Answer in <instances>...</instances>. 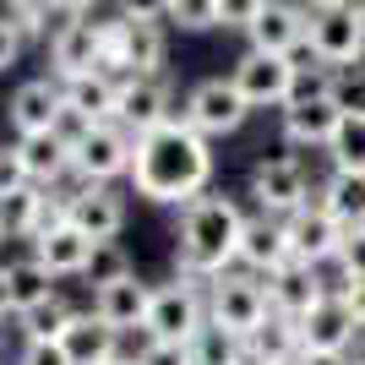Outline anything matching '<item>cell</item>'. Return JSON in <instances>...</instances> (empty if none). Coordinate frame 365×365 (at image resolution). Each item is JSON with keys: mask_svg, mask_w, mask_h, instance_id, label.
<instances>
[{"mask_svg": "<svg viewBox=\"0 0 365 365\" xmlns=\"http://www.w3.org/2000/svg\"><path fill=\"white\" fill-rule=\"evenodd\" d=\"M344 365H365V344H360V349H354V354H349Z\"/></svg>", "mask_w": 365, "mask_h": 365, "instance_id": "obj_50", "label": "cell"}, {"mask_svg": "<svg viewBox=\"0 0 365 365\" xmlns=\"http://www.w3.org/2000/svg\"><path fill=\"white\" fill-rule=\"evenodd\" d=\"M344 278H365V229H349V240L333 262V284H344Z\"/></svg>", "mask_w": 365, "mask_h": 365, "instance_id": "obj_35", "label": "cell"}, {"mask_svg": "<svg viewBox=\"0 0 365 365\" xmlns=\"http://www.w3.org/2000/svg\"><path fill=\"white\" fill-rule=\"evenodd\" d=\"M333 104L344 109V115H365V66L333 71Z\"/></svg>", "mask_w": 365, "mask_h": 365, "instance_id": "obj_34", "label": "cell"}, {"mask_svg": "<svg viewBox=\"0 0 365 365\" xmlns=\"http://www.w3.org/2000/svg\"><path fill=\"white\" fill-rule=\"evenodd\" d=\"M71 317H76V305L55 289L49 300H38L33 311H22V317H16V327H22V338H61Z\"/></svg>", "mask_w": 365, "mask_h": 365, "instance_id": "obj_29", "label": "cell"}, {"mask_svg": "<svg viewBox=\"0 0 365 365\" xmlns=\"http://www.w3.org/2000/svg\"><path fill=\"white\" fill-rule=\"evenodd\" d=\"M311 49L327 71H344V66H365V28L360 16L349 11H322L311 16Z\"/></svg>", "mask_w": 365, "mask_h": 365, "instance_id": "obj_19", "label": "cell"}, {"mask_svg": "<svg viewBox=\"0 0 365 365\" xmlns=\"http://www.w3.org/2000/svg\"><path fill=\"white\" fill-rule=\"evenodd\" d=\"M6 267V289H11V311L22 317V311H33L38 300H49V294L61 289V278L49 273V267H38L33 257H16V262H0ZM11 317V322H16Z\"/></svg>", "mask_w": 365, "mask_h": 365, "instance_id": "obj_28", "label": "cell"}, {"mask_svg": "<svg viewBox=\"0 0 365 365\" xmlns=\"http://www.w3.org/2000/svg\"><path fill=\"white\" fill-rule=\"evenodd\" d=\"M262 6H267V0H218V28L245 33V28L262 16Z\"/></svg>", "mask_w": 365, "mask_h": 365, "instance_id": "obj_39", "label": "cell"}, {"mask_svg": "<svg viewBox=\"0 0 365 365\" xmlns=\"http://www.w3.org/2000/svg\"><path fill=\"white\" fill-rule=\"evenodd\" d=\"M125 273H137V267H131V251H125L120 240H104V245H93L82 284H88V289H104V284H115V278H125Z\"/></svg>", "mask_w": 365, "mask_h": 365, "instance_id": "obj_31", "label": "cell"}, {"mask_svg": "<svg viewBox=\"0 0 365 365\" xmlns=\"http://www.w3.org/2000/svg\"><path fill=\"white\" fill-rule=\"evenodd\" d=\"M284 240H289V262H305V267H317V273H333V262H338V251H344V240H349V229L322 213V202H311V207H300V213L284 218Z\"/></svg>", "mask_w": 365, "mask_h": 365, "instance_id": "obj_11", "label": "cell"}, {"mask_svg": "<svg viewBox=\"0 0 365 365\" xmlns=\"http://www.w3.org/2000/svg\"><path fill=\"white\" fill-rule=\"evenodd\" d=\"M0 240H6V235H0Z\"/></svg>", "mask_w": 365, "mask_h": 365, "instance_id": "obj_52", "label": "cell"}, {"mask_svg": "<svg viewBox=\"0 0 365 365\" xmlns=\"http://www.w3.org/2000/svg\"><path fill=\"white\" fill-rule=\"evenodd\" d=\"M338 120H344V109L333 104V93H322V98H289V104L278 109V137L294 153H327Z\"/></svg>", "mask_w": 365, "mask_h": 365, "instance_id": "obj_14", "label": "cell"}, {"mask_svg": "<svg viewBox=\"0 0 365 365\" xmlns=\"http://www.w3.org/2000/svg\"><path fill=\"white\" fill-rule=\"evenodd\" d=\"M294 61L289 55H262V49H245L240 61L229 66V82L240 88V98L251 109H284L294 98Z\"/></svg>", "mask_w": 365, "mask_h": 365, "instance_id": "obj_10", "label": "cell"}, {"mask_svg": "<svg viewBox=\"0 0 365 365\" xmlns=\"http://www.w3.org/2000/svg\"><path fill=\"white\" fill-rule=\"evenodd\" d=\"M245 197H251L257 213L289 218V213H300V207L317 202V180H311V169L300 164V153H273V158H257V164H251Z\"/></svg>", "mask_w": 365, "mask_h": 365, "instance_id": "obj_5", "label": "cell"}, {"mask_svg": "<svg viewBox=\"0 0 365 365\" xmlns=\"http://www.w3.org/2000/svg\"><path fill=\"white\" fill-rule=\"evenodd\" d=\"M131 354H137V365H197L191 344H153V338H142Z\"/></svg>", "mask_w": 365, "mask_h": 365, "instance_id": "obj_37", "label": "cell"}, {"mask_svg": "<svg viewBox=\"0 0 365 365\" xmlns=\"http://www.w3.org/2000/svg\"><path fill=\"white\" fill-rule=\"evenodd\" d=\"M98 49H104L109 76H158L169 55L164 22H131V16H104L98 22Z\"/></svg>", "mask_w": 365, "mask_h": 365, "instance_id": "obj_3", "label": "cell"}, {"mask_svg": "<svg viewBox=\"0 0 365 365\" xmlns=\"http://www.w3.org/2000/svg\"><path fill=\"white\" fill-rule=\"evenodd\" d=\"M61 109H66L61 82H55V76H33V82H22V88L6 98V120H11L16 137H38V131H55Z\"/></svg>", "mask_w": 365, "mask_h": 365, "instance_id": "obj_20", "label": "cell"}, {"mask_svg": "<svg viewBox=\"0 0 365 365\" xmlns=\"http://www.w3.org/2000/svg\"><path fill=\"white\" fill-rule=\"evenodd\" d=\"M180 120L191 125V131H202L207 142H218V137H235V131L251 120V104L240 98V88H235L229 76H202L197 88L185 93Z\"/></svg>", "mask_w": 365, "mask_h": 365, "instance_id": "obj_8", "label": "cell"}, {"mask_svg": "<svg viewBox=\"0 0 365 365\" xmlns=\"http://www.w3.org/2000/svg\"><path fill=\"white\" fill-rule=\"evenodd\" d=\"M148 305H153V284H148V278H137V273H125V278H115V284H104V289H93L88 311L104 322V327H115L120 338H131V333L142 338Z\"/></svg>", "mask_w": 365, "mask_h": 365, "instance_id": "obj_18", "label": "cell"}, {"mask_svg": "<svg viewBox=\"0 0 365 365\" xmlns=\"http://www.w3.org/2000/svg\"><path fill=\"white\" fill-rule=\"evenodd\" d=\"M61 93H66V109H71V115H82L88 125H104V120H115L120 76L88 71V76H71V82H61Z\"/></svg>", "mask_w": 365, "mask_h": 365, "instance_id": "obj_26", "label": "cell"}, {"mask_svg": "<svg viewBox=\"0 0 365 365\" xmlns=\"http://www.w3.org/2000/svg\"><path fill=\"white\" fill-rule=\"evenodd\" d=\"M300 322L289 317H273L267 311V322H262L251 338H240V360L245 365H294L300 360Z\"/></svg>", "mask_w": 365, "mask_h": 365, "instance_id": "obj_24", "label": "cell"}, {"mask_svg": "<svg viewBox=\"0 0 365 365\" xmlns=\"http://www.w3.org/2000/svg\"><path fill=\"white\" fill-rule=\"evenodd\" d=\"M322 213L338 218L344 229H365V175L354 169H327V180H317Z\"/></svg>", "mask_w": 365, "mask_h": 365, "instance_id": "obj_27", "label": "cell"}, {"mask_svg": "<svg viewBox=\"0 0 365 365\" xmlns=\"http://www.w3.org/2000/svg\"><path fill=\"white\" fill-rule=\"evenodd\" d=\"M262 289H267V311H273V317L300 322L322 294L333 289V273H317V267H305V262H284L278 273L262 278Z\"/></svg>", "mask_w": 365, "mask_h": 365, "instance_id": "obj_17", "label": "cell"}, {"mask_svg": "<svg viewBox=\"0 0 365 365\" xmlns=\"http://www.w3.org/2000/svg\"><path fill=\"white\" fill-rule=\"evenodd\" d=\"M240 365H245V360H240Z\"/></svg>", "mask_w": 365, "mask_h": 365, "instance_id": "obj_53", "label": "cell"}, {"mask_svg": "<svg viewBox=\"0 0 365 365\" xmlns=\"http://www.w3.org/2000/svg\"><path fill=\"white\" fill-rule=\"evenodd\" d=\"M191 360L197 365H240V338H229L224 327H202L197 338H191Z\"/></svg>", "mask_w": 365, "mask_h": 365, "instance_id": "obj_32", "label": "cell"}, {"mask_svg": "<svg viewBox=\"0 0 365 365\" xmlns=\"http://www.w3.org/2000/svg\"><path fill=\"white\" fill-rule=\"evenodd\" d=\"M49 71H55V82H71V76L104 71L98 22H88V16H66L61 28L49 33Z\"/></svg>", "mask_w": 365, "mask_h": 365, "instance_id": "obj_15", "label": "cell"}, {"mask_svg": "<svg viewBox=\"0 0 365 365\" xmlns=\"http://www.w3.org/2000/svg\"><path fill=\"white\" fill-rule=\"evenodd\" d=\"M354 16H360V28H365V0H354Z\"/></svg>", "mask_w": 365, "mask_h": 365, "instance_id": "obj_51", "label": "cell"}, {"mask_svg": "<svg viewBox=\"0 0 365 365\" xmlns=\"http://www.w3.org/2000/svg\"><path fill=\"white\" fill-rule=\"evenodd\" d=\"M207 322L224 327L229 338H251L267 322V289H262L257 273H245V267H229L207 284Z\"/></svg>", "mask_w": 365, "mask_h": 365, "instance_id": "obj_6", "label": "cell"}, {"mask_svg": "<svg viewBox=\"0 0 365 365\" xmlns=\"http://www.w3.org/2000/svg\"><path fill=\"white\" fill-rule=\"evenodd\" d=\"M289 262V240H284V218H267V213H245V235H240V262L235 267H245V273H278Z\"/></svg>", "mask_w": 365, "mask_h": 365, "instance_id": "obj_21", "label": "cell"}, {"mask_svg": "<svg viewBox=\"0 0 365 365\" xmlns=\"http://www.w3.org/2000/svg\"><path fill=\"white\" fill-rule=\"evenodd\" d=\"M131 158H137V137L120 120L88 125V137L71 148V175L82 185H115L131 180Z\"/></svg>", "mask_w": 365, "mask_h": 365, "instance_id": "obj_7", "label": "cell"}, {"mask_svg": "<svg viewBox=\"0 0 365 365\" xmlns=\"http://www.w3.org/2000/svg\"><path fill=\"white\" fill-rule=\"evenodd\" d=\"M61 197H71V207H66V218H71L82 235H88L93 245L104 240H120L125 235V197L115 191V185H82L71 175L66 185H55Z\"/></svg>", "mask_w": 365, "mask_h": 365, "instance_id": "obj_12", "label": "cell"}, {"mask_svg": "<svg viewBox=\"0 0 365 365\" xmlns=\"http://www.w3.org/2000/svg\"><path fill=\"white\" fill-rule=\"evenodd\" d=\"M305 38H311V11L300 0H267L262 16L245 28V49H262V55H294Z\"/></svg>", "mask_w": 365, "mask_h": 365, "instance_id": "obj_16", "label": "cell"}, {"mask_svg": "<svg viewBox=\"0 0 365 365\" xmlns=\"http://www.w3.org/2000/svg\"><path fill=\"white\" fill-rule=\"evenodd\" d=\"M0 6H6V11H22V6H33V0H0Z\"/></svg>", "mask_w": 365, "mask_h": 365, "instance_id": "obj_49", "label": "cell"}, {"mask_svg": "<svg viewBox=\"0 0 365 365\" xmlns=\"http://www.w3.org/2000/svg\"><path fill=\"white\" fill-rule=\"evenodd\" d=\"M213 142L191 131V125L175 115L158 131L137 137V158H131V191L153 207H185L197 202L202 191H213Z\"/></svg>", "mask_w": 365, "mask_h": 365, "instance_id": "obj_1", "label": "cell"}, {"mask_svg": "<svg viewBox=\"0 0 365 365\" xmlns=\"http://www.w3.org/2000/svg\"><path fill=\"white\" fill-rule=\"evenodd\" d=\"M6 317H16V311H11V289H6V267H0V322Z\"/></svg>", "mask_w": 365, "mask_h": 365, "instance_id": "obj_46", "label": "cell"}, {"mask_svg": "<svg viewBox=\"0 0 365 365\" xmlns=\"http://www.w3.org/2000/svg\"><path fill=\"white\" fill-rule=\"evenodd\" d=\"M22 185H33L28 169H22V153H16V142L11 148L0 142V197H11V191H22Z\"/></svg>", "mask_w": 365, "mask_h": 365, "instance_id": "obj_40", "label": "cell"}, {"mask_svg": "<svg viewBox=\"0 0 365 365\" xmlns=\"http://www.w3.org/2000/svg\"><path fill=\"white\" fill-rule=\"evenodd\" d=\"M207 327V284L197 278H169V284H153V305L148 322H142V338L153 344H191V338Z\"/></svg>", "mask_w": 365, "mask_h": 365, "instance_id": "obj_4", "label": "cell"}, {"mask_svg": "<svg viewBox=\"0 0 365 365\" xmlns=\"http://www.w3.org/2000/svg\"><path fill=\"white\" fill-rule=\"evenodd\" d=\"M115 11L131 16V22H164V16H169V0H115Z\"/></svg>", "mask_w": 365, "mask_h": 365, "instance_id": "obj_42", "label": "cell"}, {"mask_svg": "<svg viewBox=\"0 0 365 365\" xmlns=\"http://www.w3.org/2000/svg\"><path fill=\"white\" fill-rule=\"evenodd\" d=\"M164 22H175L180 33H207L218 28V0H169Z\"/></svg>", "mask_w": 365, "mask_h": 365, "instance_id": "obj_33", "label": "cell"}, {"mask_svg": "<svg viewBox=\"0 0 365 365\" xmlns=\"http://www.w3.org/2000/svg\"><path fill=\"white\" fill-rule=\"evenodd\" d=\"M16 22V33L22 38H49V16H55V0H33V6H22V11H6Z\"/></svg>", "mask_w": 365, "mask_h": 365, "instance_id": "obj_36", "label": "cell"}, {"mask_svg": "<svg viewBox=\"0 0 365 365\" xmlns=\"http://www.w3.org/2000/svg\"><path fill=\"white\" fill-rule=\"evenodd\" d=\"M360 344H365V327L354 322V311L344 305V294H338V289H327L300 317V349L305 354H338V360H349Z\"/></svg>", "mask_w": 365, "mask_h": 365, "instance_id": "obj_9", "label": "cell"}, {"mask_svg": "<svg viewBox=\"0 0 365 365\" xmlns=\"http://www.w3.org/2000/svg\"><path fill=\"white\" fill-rule=\"evenodd\" d=\"M22 44H28V38L16 33V22H11V16H0V76L22 61Z\"/></svg>", "mask_w": 365, "mask_h": 365, "instance_id": "obj_41", "label": "cell"}, {"mask_svg": "<svg viewBox=\"0 0 365 365\" xmlns=\"http://www.w3.org/2000/svg\"><path fill=\"white\" fill-rule=\"evenodd\" d=\"M104 365H137V354L125 349V354H115V360H104Z\"/></svg>", "mask_w": 365, "mask_h": 365, "instance_id": "obj_48", "label": "cell"}, {"mask_svg": "<svg viewBox=\"0 0 365 365\" xmlns=\"http://www.w3.org/2000/svg\"><path fill=\"white\" fill-rule=\"evenodd\" d=\"M61 349L71 354V365H104V360H115V354H125V338L115 333V327H104L93 311H76V317L66 322V333H61Z\"/></svg>", "mask_w": 365, "mask_h": 365, "instance_id": "obj_23", "label": "cell"}, {"mask_svg": "<svg viewBox=\"0 0 365 365\" xmlns=\"http://www.w3.org/2000/svg\"><path fill=\"white\" fill-rule=\"evenodd\" d=\"M104 0H55V11L61 16H88V11H98Z\"/></svg>", "mask_w": 365, "mask_h": 365, "instance_id": "obj_44", "label": "cell"}, {"mask_svg": "<svg viewBox=\"0 0 365 365\" xmlns=\"http://www.w3.org/2000/svg\"><path fill=\"white\" fill-rule=\"evenodd\" d=\"M28 257L38 262V267H49L55 278H82L88 273V257H93V240L66 218V224H55L49 235L28 240Z\"/></svg>", "mask_w": 365, "mask_h": 365, "instance_id": "obj_22", "label": "cell"}, {"mask_svg": "<svg viewBox=\"0 0 365 365\" xmlns=\"http://www.w3.org/2000/svg\"><path fill=\"white\" fill-rule=\"evenodd\" d=\"M16 365H71V354L61 349V338H22Z\"/></svg>", "mask_w": 365, "mask_h": 365, "instance_id": "obj_38", "label": "cell"}, {"mask_svg": "<svg viewBox=\"0 0 365 365\" xmlns=\"http://www.w3.org/2000/svg\"><path fill=\"white\" fill-rule=\"evenodd\" d=\"M338 294H344V305L354 311V322L365 327V278H344V284H333Z\"/></svg>", "mask_w": 365, "mask_h": 365, "instance_id": "obj_43", "label": "cell"}, {"mask_svg": "<svg viewBox=\"0 0 365 365\" xmlns=\"http://www.w3.org/2000/svg\"><path fill=\"white\" fill-rule=\"evenodd\" d=\"M16 153H22V169H28V180H33V185L55 191V185L71 180V148H66L55 131H38V137H16Z\"/></svg>", "mask_w": 365, "mask_h": 365, "instance_id": "obj_25", "label": "cell"}, {"mask_svg": "<svg viewBox=\"0 0 365 365\" xmlns=\"http://www.w3.org/2000/svg\"><path fill=\"white\" fill-rule=\"evenodd\" d=\"M294 365H344V360H338V354H300Z\"/></svg>", "mask_w": 365, "mask_h": 365, "instance_id": "obj_47", "label": "cell"}, {"mask_svg": "<svg viewBox=\"0 0 365 365\" xmlns=\"http://www.w3.org/2000/svg\"><path fill=\"white\" fill-rule=\"evenodd\" d=\"M240 235H245V207L229 191H202L197 202H185L175 218V273L213 284L240 262Z\"/></svg>", "mask_w": 365, "mask_h": 365, "instance_id": "obj_2", "label": "cell"}, {"mask_svg": "<svg viewBox=\"0 0 365 365\" xmlns=\"http://www.w3.org/2000/svg\"><path fill=\"white\" fill-rule=\"evenodd\" d=\"M327 164L365 175V115H344V120H338L333 142H327Z\"/></svg>", "mask_w": 365, "mask_h": 365, "instance_id": "obj_30", "label": "cell"}, {"mask_svg": "<svg viewBox=\"0 0 365 365\" xmlns=\"http://www.w3.org/2000/svg\"><path fill=\"white\" fill-rule=\"evenodd\" d=\"M300 6H305L311 16H322V11H349L354 0H300Z\"/></svg>", "mask_w": 365, "mask_h": 365, "instance_id": "obj_45", "label": "cell"}, {"mask_svg": "<svg viewBox=\"0 0 365 365\" xmlns=\"http://www.w3.org/2000/svg\"><path fill=\"white\" fill-rule=\"evenodd\" d=\"M180 109H175V88H169V76H120V98H115V120L131 131V137H148L158 131L164 120H175Z\"/></svg>", "mask_w": 365, "mask_h": 365, "instance_id": "obj_13", "label": "cell"}]
</instances>
